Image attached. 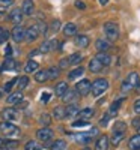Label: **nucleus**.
I'll return each mask as SVG.
<instances>
[{
	"instance_id": "13d9d810",
	"label": "nucleus",
	"mask_w": 140,
	"mask_h": 150,
	"mask_svg": "<svg viewBox=\"0 0 140 150\" xmlns=\"http://www.w3.org/2000/svg\"><path fill=\"white\" fill-rule=\"evenodd\" d=\"M136 87H137V89L140 90V80H139V83H137V86H136Z\"/></svg>"
},
{
	"instance_id": "09e8293b",
	"label": "nucleus",
	"mask_w": 140,
	"mask_h": 150,
	"mask_svg": "<svg viewBox=\"0 0 140 150\" xmlns=\"http://www.w3.org/2000/svg\"><path fill=\"white\" fill-rule=\"evenodd\" d=\"M133 108H134V112H136V114H140V98L134 101V105H133Z\"/></svg>"
},
{
	"instance_id": "37998d69",
	"label": "nucleus",
	"mask_w": 140,
	"mask_h": 150,
	"mask_svg": "<svg viewBox=\"0 0 140 150\" xmlns=\"http://www.w3.org/2000/svg\"><path fill=\"white\" fill-rule=\"evenodd\" d=\"M15 83H17V80H11V81H8V83L3 86V90H5L6 93H9V92H11V89L15 86Z\"/></svg>"
},
{
	"instance_id": "bf43d9fd",
	"label": "nucleus",
	"mask_w": 140,
	"mask_h": 150,
	"mask_svg": "<svg viewBox=\"0 0 140 150\" xmlns=\"http://www.w3.org/2000/svg\"><path fill=\"white\" fill-rule=\"evenodd\" d=\"M81 150H92L91 147H84V149H81Z\"/></svg>"
},
{
	"instance_id": "7c9ffc66",
	"label": "nucleus",
	"mask_w": 140,
	"mask_h": 150,
	"mask_svg": "<svg viewBox=\"0 0 140 150\" xmlns=\"http://www.w3.org/2000/svg\"><path fill=\"white\" fill-rule=\"evenodd\" d=\"M17 87H18V90L21 92V90H24L26 87L29 86V77L27 75H23V77H20V78H17Z\"/></svg>"
},
{
	"instance_id": "a211bd4d",
	"label": "nucleus",
	"mask_w": 140,
	"mask_h": 150,
	"mask_svg": "<svg viewBox=\"0 0 140 150\" xmlns=\"http://www.w3.org/2000/svg\"><path fill=\"white\" fill-rule=\"evenodd\" d=\"M23 93L18 90V92H14V93H9V96H8V104H11V105H17V104H20L21 101H23Z\"/></svg>"
},
{
	"instance_id": "0eeeda50",
	"label": "nucleus",
	"mask_w": 140,
	"mask_h": 150,
	"mask_svg": "<svg viewBox=\"0 0 140 150\" xmlns=\"http://www.w3.org/2000/svg\"><path fill=\"white\" fill-rule=\"evenodd\" d=\"M125 101V98L122 96V98H119V99H116L111 105H110V108H109V111L106 112V114L109 116V119H111V117H116V114L119 112V108H121V105H122V102Z\"/></svg>"
},
{
	"instance_id": "ea45409f",
	"label": "nucleus",
	"mask_w": 140,
	"mask_h": 150,
	"mask_svg": "<svg viewBox=\"0 0 140 150\" xmlns=\"http://www.w3.org/2000/svg\"><path fill=\"white\" fill-rule=\"evenodd\" d=\"M124 138H125V134H113V137H111V141H110V143H111L113 146H118V144H119Z\"/></svg>"
},
{
	"instance_id": "4d7b16f0",
	"label": "nucleus",
	"mask_w": 140,
	"mask_h": 150,
	"mask_svg": "<svg viewBox=\"0 0 140 150\" xmlns=\"http://www.w3.org/2000/svg\"><path fill=\"white\" fill-rule=\"evenodd\" d=\"M99 3L104 6V5H107V3H109V0H99Z\"/></svg>"
},
{
	"instance_id": "4468645a",
	"label": "nucleus",
	"mask_w": 140,
	"mask_h": 150,
	"mask_svg": "<svg viewBox=\"0 0 140 150\" xmlns=\"http://www.w3.org/2000/svg\"><path fill=\"white\" fill-rule=\"evenodd\" d=\"M110 42L107 39H96L95 41V48H96V51L98 53H107L109 50H110Z\"/></svg>"
},
{
	"instance_id": "ddd939ff",
	"label": "nucleus",
	"mask_w": 140,
	"mask_h": 150,
	"mask_svg": "<svg viewBox=\"0 0 140 150\" xmlns=\"http://www.w3.org/2000/svg\"><path fill=\"white\" fill-rule=\"evenodd\" d=\"M110 146V138L107 135H101L98 137V140L95 143V150H107Z\"/></svg>"
},
{
	"instance_id": "2f4dec72",
	"label": "nucleus",
	"mask_w": 140,
	"mask_h": 150,
	"mask_svg": "<svg viewBox=\"0 0 140 150\" xmlns=\"http://www.w3.org/2000/svg\"><path fill=\"white\" fill-rule=\"evenodd\" d=\"M83 74H84V68L79 66V68L72 69V71L68 74V78H69V80H77V78H80V77H81Z\"/></svg>"
},
{
	"instance_id": "b1692460",
	"label": "nucleus",
	"mask_w": 140,
	"mask_h": 150,
	"mask_svg": "<svg viewBox=\"0 0 140 150\" xmlns=\"http://www.w3.org/2000/svg\"><path fill=\"white\" fill-rule=\"evenodd\" d=\"M63 35L65 36H75L77 35V26H75L74 23L65 24V27H63Z\"/></svg>"
},
{
	"instance_id": "dca6fc26",
	"label": "nucleus",
	"mask_w": 140,
	"mask_h": 150,
	"mask_svg": "<svg viewBox=\"0 0 140 150\" xmlns=\"http://www.w3.org/2000/svg\"><path fill=\"white\" fill-rule=\"evenodd\" d=\"M33 11H35V3H33V0H24V2H23V6H21L23 15H32Z\"/></svg>"
},
{
	"instance_id": "4c0bfd02",
	"label": "nucleus",
	"mask_w": 140,
	"mask_h": 150,
	"mask_svg": "<svg viewBox=\"0 0 140 150\" xmlns=\"http://www.w3.org/2000/svg\"><path fill=\"white\" fill-rule=\"evenodd\" d=\"M65 147H66V141H63V140H56L51 144V150H63Z\"/></svg>"
},
{
	"instance_id": "a19ab883",
	"label": "nucleus",
	"mask_w": 140,
	"mask_h": 150,
	"mask_svg": "<svg viewBox=\"0 0 140 150\" xmlns=\"http://www.w3.org/2000/svg\"><path fill=\"white\" fill-rule=\"evenodd\" d=\"M11 36V33L6 30V29H3V27H0V44H3L8 38Z\"/></svg>"
},
{
	"instance_id": "052dcab7",
	"label": "nucleus",
	"mask_w": 140,
	"mask_h": 150,
	"mask_svg": "<svg viewBox=\"0 0 140 150\" xmlns=\"http://www.w3.org/2000/svg\"><path fill=\"white\" fill-rule=\"evenodd\" d=\"M137 132H139V134H140V126H139V128H137Z\"/></svg>"
},
{
	"instance_id": "2eb2a0df",
	"label": "nucleus",
	"mask_w": 140,
	"mask_h": 150,
	"mask_svg": "<svg viewBox=\"0 0 140 150\" xmlns=\"http://www.w3.org/2000/svg\"><path fill=\"white\" fill-rule=\"evenodd\" d=\"M94 114H95V110H94L92 107H84L83 110L79 111L77 117H79V119H83V120H87V119H92Z\"/></svg>"
},
{
	"instance_id": "c85d7f7f",
	"label": "nucleus",
	"mask_w": 140,
	"mask_h": 150,
	"mask_svg": "<svg viewBox=\"0 0 140 150\" xmlns=\"http://www.w3.org/2000/svg\"><path fill=\"white\" fill-rule=\"evenodd\" d=\"M53 117H54L56 120H63V119H65V107H62V105L54 107V110H53Z\"/></svg>"
},
{
	"instance_id": "9b49d317",
	"label": "nucleus",
	"mask_w": 140,
	"mask_h": 150,
	"mask_svg": "<svg viewBox=\"0 0 140 150\" xmlns=\"http://www.w3.org/2000/svg\"><path fill=\"white\" fill-rule=\"evenodd\" d=\"M38 38H39V30H38V27H36V24H33V26H30L27 30H26V39L27 42H33V41H36Z\"/></svg>"
},
{
	"instance_id": "f3484780",
	"label": "nucleus",
	"mask_w": 140,
	"mask_h": 150,
	"mask_svg": "<svg viewBox=\"0 0 140 150\" xmlns=\"http://www.w3.org/2000/svg\"><path fill=\"white\" fill-rule=\"evenodd\" d=\"M15 68H17V62L12 57H6L5 62H3V65L0 66V72H3V71H14Z\"/></svg>"
},
{
	"instance_id": "5701e85b",
	"label": "nucleus",
	"mask_w": 140,
	"mask_h": 150,
	"mask_svg": "<svg viewBox=\"0 0 140 150\" xmlns=\"http://www.w3.org/2000/svg\"><path fill=\"white\" fill-rule=\"evenodd\" d=\"M103 68H104V66L101 65V63H99V62H98L95 57H94L91 62H89V71L94 72V74H99L101 71H103Z\"/></svg>"
},
{
	"instance_id": "de8ad7c7",
	"label": "nucleus",
	"mask_w": 140,
	"mask_h": 150,
	"mask_svg": "<svg viewBox=\"0 0 140 150\" xmlns=\"http://www.w3.org/2000/svg\"><path fill=\"white\" fill-rule=\"evenodd\" d=\"M14 5V0H0V8H8Z\"/></svg>"
},
{
	"instance_id": "473e14b6",
	"label": "nucleus",
	"mask_w": 140,
	"mask_h": 150,
	"mask_svg": "<svg viewBox=\"0 0 140 150\" xmlns=\"http://www.w3.org/2000/svg\"><path fill=\"white\" fill-rule=\"evenodd\" d=\"M38 68H39V65H38V62L35 60H29L26 66H24V71H26V74H32V72H36Z\"/></svg>"
},
{
	"instance_id": "a878e982",
	"label": "nucleus",
	"mask_w": 140,
	"mask_h": 150,
	"mask_svg": "<svg viewBox=\"0 0 140 150\" xmlns=\"http://www.w3.org/2000/svg\"><path fill=\"white\" fill-rule=\"evenodd\" d=\"M66 90H68V84H66L65 81H60V83H57V84H56V89H54L56 96L62 98L63 95H65V92H66Z\"/></svg>"
},
{
	"instance_id": "3c124183",
	"label": "nucleus",
	"mask_w": 140,
	"mask_h": 150,
	"mask_svg": "<svg viewBox=\"0 0 140 150\" xmlns=\"http://www.w3.org/2000/svg\"><path fill=\"white\" fill-rule=\"evenodd\" d=\"M130 89H133V87L126 83V81H124V84H122V92H126V90H130Z\"/></svg>"
},
{
	"instance_id": "f704fd0d",
	"label": "nucleus",
	"mask_w": 140,
	"mask_h": 150,
	"mask_svg": "<svg viewBox=\"0 0 140 150\" xmlns=\"http://www.w3.org/2000/svg\"><path fill=\"white\" fill-rule=\"evenodd\" d=\"M24 150H42V146L35 141V140H30L26 143V146H24Z\"/></svg>"
},
{
	"instance_id": "39448f33",
	"label": "nucleus",
	"mask_w": 140,
	"mask_h": 150,
	"mask_svg": "<svg viewBox=\"0 0 140 150\" xmlns=\"http://www.w3.org/2000/svg\"><path fill=\"white\" fill-rule=\"evenodd\" d=\"M75 92H77V95L80 96H86L91 93V81L89 80H80L77 84H75Z\"/></svg>"
},
{
	"instance_id": "a18cd8bd",
	"label": "nucleus",
	"mask_w": 140,
	"mask_h": 150,
	"mask_svg": "<svg viewBox=\"0 0 140 150\" xmlns=\"http://www.w3.org/2000/svg\"><path fill=\"white\" fill-rule=\"evenodd\" d=\"M74 6L77 8V9H81V11H84V9H86V3H84V2H81V0H75V2H74Z\"/></svg>"
},
{
	"instance_id": "6e6d98bb",
	"label": "nucleus",
	"mask_w": 140,
	"mask_h": 150,
	"mask_svg": "<svg viewBox=\"0 0 140 150\" xmlns=\"http://www.w3.org/2000/svg\"><path fill=\"white\" fill-rule=\"evenodd\" d=\"M5 93H6V92L3 90V87H0V99H2V98H3V95H5Z\"/></svg>"
},
{
	"instance_id": "c9c22d12",
	"label": "nucleus",
	"mask_w": 140,
	"mask_h": 150,
	"mask_svg": "<svg viewBox=\"0 0 140 150\" xmlns=\"http://www.w3.org/2000/svg\"><path fill=\"white\" fill-rule=\"evenodd\" d=\"M47 74H48V80H56L60 75V69L57 66H51L50 69H47Z\"/></svg>"
},
{
	"instance_id": "72a5a7b5",
	"label": "nucleus",
	"mask_w": 140,
	"mask_h": 150,
	"mask_svg": "<svg viewBox=\"0 0 140 150\" xmlns=\"http://www.w3.org/2000/svg\"><path fill=\"white\" fill-rule=\"evenodd\" d=\"M81 60H83V56H81L80 53H72V54L68 57L69 65H79V63H81Z\"/></svg>"
},
{
	"instance_id": "412c9836",
	"label": "nucleus",
	"mask_w": 140,
	"mask_h": 150,
	"mask_svg": "<svg viewBox=\"0 0 140 150\" xmlns=\"http://www.w3.org/2000/svg\"><path fill=\"white\" fill-rule=\"evenodd\" d=\"M74 140L77 141L79 144L87 146L89 143H92V137L87 135V132H86V134H77V135H74Z\"/></svg>"
},
{
	"instance_id": "c756f323",
	"label": "nucleus",
	"mask_w": 140,
	"mask_h": 150,
	"mask_svg": "<svg viewBox=\"0 0 140 150\" xmlns=\"http://www.w3.org/2000/svg\"><path fill=\"white\" fill-rule=\"evenodd\" d=\"M139 80H140V78H139V74H137L136 71H133V72H130V74H128V77H126V80H125V81L128 83L131 87H136V86H137V83H139Z\"/></svg>"
},
{
	"instance_id": "6ab92c4d",
	"label": "nucleus",
	"mask_w": 140,
	"mask_h": 150,
	"mask_svg": "<svg viewBox=\"0 0 140 150\" xmlns=\"http://www.w3.org/2000/svg\"><path fill=\"white\" fill-rule=\"evenodd\" d=\"M74 42H75V45L80 47V48H87L89 44H91V39H89L86 35H77V36H75V39H74Z\"/></svg>"
},
{
	"instance_id": "f257e3e1",
	"label": "nucleus",
	"mask_w": 140,
	"mask_h": 150,
	"mask_svg": "<svg viewBox=\"0 0 140 150\" xmlns=\"http://www.w3.org/2000/svg\"><path fill=\"white\" fill-rule=\"evenodd\" d=\"M109 89V80L107 78H96L94 83H91V93L94 98L101 96Z\"/></svg>"
},
{
	"instance_id": "423d86ee",
	"label": "nucleus",
	"mask_w": 140,
	"mask_h": 150,
	"mask_svg": "<svg viewBox=\"0 0 140 150\" xmlns=\"http://www.w3.org/2000/svg\"><path fill=\"white\" fill-rule=\"evenodd\" d=\"M9 33H11V38L14 39V42H23L24 38H26V29H23L21 26H15Z\"/></svg>"
},
{
	"instance_id": "49530a36",
	"label": "nucleus",
	"mask_w": 140,
	"mask_h": 150,
	"mask_svg": "<svg viewBox=\"0 0 140 150\" xmlns=\"http://www.w3.org/2000/svg\"><path fill=\"white\" fill-rule=\"evenodd\" d=\"M68 66H69V62H68V59H62L57 68H59V69H65V68H68Z\"/></svg>"
},
{
	"instance_id": "f8f14e48",
	"label": "nucleus",
	"mask_w": 140,
	"mask_h": 150,
	"mask_svg": "<svg viewBox=\"0 0 140 150\" xmlns=\"http://www.w3.org/2000/svg\"><path fill=\"white\" fill-rule=\"evenodd\" d=\"M79 111L80 108L77 104H68V107H65V119H75Z\"/></svg>"
},
{
	"instance_id": "bb28decb",
	"label": "nucleus",
	"mask_w": 140,
	"mask_h": 150,
	"mask_svg": "<svg viewBox=\"0 0 140 150\" xmlns=\"http://www.w3.org/2000/svg\"><path fill=\"white\" fill-rule=\"evenodd\" d=\"M125 131H126V123L116 120V123L113 125V134H125Z\"/></svg>"
},
{
	"instance_id": "e2e57ef3",
	"label": "nucleus",
	"mask_w": 140,
	"mask_h": 150,
	"mask_svg": "<svg viewBox=\"0 0 140 150\" xmlns=\"http://www.w3.org/2000/svg\"><path fill=\"white\" fill-rule=\"evenodd\" d=\"M3 150H6V149H3Z\"/></svg>"
},
{
	"instance_id": "5fc2aeb1",
	"label": "nucleus",
	"mask_w": 140,
	"mask_h": 150,
	"mask_svg": "<svg viewBox=\"0 0 140 150\" xmlns=\"http://www.w3.org/2000/svg\"><path fill=\"white\" fill-rule=\"evenodd\" d=\"M5 53H6V57H11V53H12V48H11V45H8V47H6Z\"/></svg>"
},
{
	"instance_id": "864d4df0",
	"label": "nucleus",
	"mask_w": 140,
	"mask_h": 150,
	"mask_svg": "<svg viewBox=\"0 0 140 150\" xmlns=\"http://www.w3.org/2000/svg\"><path fill=\"white\" fill-rule=\"evenodd\" d=\"M48 99H50V95H48V93H44V95L41 96V101H42V102H48Z\"/></svg>"
},
{
	"instance_id": "e433bc0d",
	"label": "nucleus",
	"mask_w": 140,
	"mask_h": 150,
	"mask_svg": "<svg viewBox=\"0 0 140 150\" xmlns=\"http://www.w3.org/2000/svg\"><path fill=\"white\" fill-rule=\"evenodd\" d=\"M2 146H3L6 150H15L17 146H18V141H15V140H5V141L2 143Z\"/></svg>"
},
{
	"instance_id": "20e7f679",
	"label": "nucleus",
	"mask_w": 140,
	"mask_h": 150,
	"mask_svg": "<svg viewBox=\"0 0 140 150\" xmlns=\"http://www.w3.org/2000/svg\"><path fill=\"white\" fill-rule=\"evenodd\" d=\"M0 131H2L3 135H8V137H14L20 132V129L15 126L14 123H11V122H3V123H0Z\"/></svg>"
},
{
	"instance_id": "c03bdc74",
	"label": "nucleus",
	"mask_w": 140,
	"mask_h": 150,
	"mask_svg": "<svg viewBox=\"0 0 140 150\" xmlns=\"http://www.w3.org/2000/svg\"><path fill=\"white\" fill-rule=\"evenodd\" d=\"M59 29H60V21H59V20H54V21L51 23V26H50V30L56 33Z\"/></svg>"
},
{
	"instance_id": "8fccbe9b",
	"label": "nucleus",
	"mask_w": 140,
	"mask_h": 150,
	"mask_svg": "<svg viewBox=\"0 0 140 150\" xmlns=\"http://www.w3.org/2000/svg\"><path fill=\"white\" fill-rule=\"evenodd\" d=\"M109 120H110V119H109V116H107V114H104V117L99 120V125H101V126H107Z\"/></svg>"
},
{
	"instance_id": "58836bf2",
	"label": "nucleus",
	"mask_w": 140,
	"mask_h": 150,
	"mask_svg": "<svg viewBox=\"0 0 140 150\" xmlns=\"http://www.w3.org/2000/svg\"><path fill=\"white\" fill-rule=\"evenodd\" d=\"M39 123L42 125V126H48V125L51 123V116H50V114H47V112L41 114V117H39Z\"/></svg>"
},
{
	"instance_id": "1a4fd4ad",
	"label": "nucleus",
	"mask_w": 140,
	"mask_h": 150,
	"mask_svg": "<svg viewBox=\"0 0 140 150\" xmlns=\"http://www.w3.org/2000/svg\"><path fill=\"white\" fill-rule=\"evenodd\" d=\"M57 45H60V42L57 39H51V41H45L41 44L39 47V53H50L51 50H56Z\"/></svg>"
},
{
	"instance_id": "6e6552de",
	"label": "nucleus",
	"mask_w": 140,
	"mask_h": 150,
	"mask_svg": "<svg viewBox=\"0 0 140 150\" xmlns=\"http://www.w3.org/2000/svg\"><path fill=\"white\" fill-rule=\"evenodd\" d=\"M2 117L5 119V122H15V120H18L20 114L15 108H5L2 111Z\"/></svg>"
},
{
	"instance_id": "680f3d73",
	"label": "nucleus",
	"mask_w": 140,
	"mask_h": 150,
	"mask_svg": "<svg viewBox=\"0 0 140 150\" xmlns=\"http://www.w3.org/2000/svg\"><path fill=\"white\" fill-rule=\"evenodd\" d=\"M2 143H3V140H2V138H0V146H2Z\"/></svg>"
},
{
	"instance_id": "9d476101",
	"label": "nucleus",
	"mask_w": 140,
	"mask_h": 150,
	"mask_svg": "<svg viewBox=\"0 0 140 150\" xmlns=\"http://www.w3.org/2000/svg\"><path fill=\"white\" fill-rule=\"evenodd\" d=\"M9 20L12 21V23H14L15 24V26H20V24H21V21H23V12H21V9L20 8H15V9H12L11 12H9Z\"/></svg>"
},
{
	"instance_id": "7ed1b4c3",
	"label": "nucleus",
	"mask_w": 140,
	"mask_h": 150,
	"mask_svg": "<svg viewBox=\"0 0 140 150\" xmlns=\"http://www.w3.org/2000/svg\"><path fill=\"white\" fill-rule=\"evenodd\" d=\"M53 129L50 128V126H42L36 131V137H38V140L42 141V143H48V141H51L53 140Z\"/></svg>"
},
{
	"instance_id": "393cba45",
	"label": "nucleus",
	"mask_w": 140,
	"mask_h": 150,
	"mask_svg": "<svg viewBox=\"0 0 140 150\" xmlns=\"http://www.w3.org/2000/svg\"><path fill=\"white\" fill-rule=\"evenodd\" d=\"M128 147L131 150H140V134H136L131 137L128 141Z\"/></svg>"
},
{
	"instance_id": "79ce46f5",
	"label": "nucleus",
	"mask_w": 140,
	"mask_h": 150,
	"mask_svg": "<svg viewBox=\"0 0 140 150\" xmlns=\"http://www.w3.org/2000/svg\"><path fill=\"white\" fill-rule=\"evenodd\" d=\"M83 126H89L87 120H75V122H72V128H83Z\"/></svg>"
},
{
	"instance_id": "f03ea898",
	"label": "nucleus",
	"mask_w": 140,
	"mask_h": 150,
	"mask_svg": "<svg viewBox=\"0 0 140 150\" xmlns=\"http://www.w3.org/2000/svg\"><path fill=\"white\" fill-rule=\"evenodd\" d=\"M104 35L107 38V41H116L118 38H119V26H118V23H114V21H107L104 24Z\"/></svg>"
},
{
	"instance_id": "4be33fe9",
	"label": "nucleus",
	"mask_w": 140,
	"mask_h": 150,
	"mask_svg": "<svg viewBox=\"0 0 140 150\" xmlns=\"http://www.w3.org/2000/svg\"><path fill=\"white\" fill-rule=\"evenodd\" d=\"M95 59H96L103 66H109V65L111 63V57H110L109 53H98V54L95 56Z\"/></svg>"
},
{
	"instance_id": "aec40b11",
	"label": "nucleus",
	"mask_w": 140,
	"mask_h": 150,
	"mask_svg": "<svg viewBox=\"0 0 140 150\" xmlns=\"http://www.w3.org/2000/svg\"><path fill=\"white\" fill-rule=\"evenodd\" d=\"M77 92L75 90H71V89H68L66 92H65V95L62 96V101L65 102V104H74V101L77 99Z\"/></svg>"
},
{
	"instance_id": "cd10ccee",
	"label": "nucleus",
	"mask_w": 140,
	"mask_h": 150,
	"mask_svg": "<svg viewBox=\"0 0 140 150\" xmlns=\"http://www.w3.org/2000/svg\"><path fill=\"white\" fill-rule=\"evenodd\" d=\"M48 80V74H47V69H42V71H36L35 72V81L36 83H45Z\"/></svg>"
},
{
	"instance_id": "603ef678",
	"label": "nucleus",
	"mask_w": 140,
	"mask_h": 150,
	"mask_svg": "<svg viewBox=\"0 0 140 150\" xmlns=\"http://www.w3.org/2000/svg\"><path fill=\"white\" fill-rule=\"evenodd\" d=\"M133 126H134V128H139V126H140V117L133 119Z\"/></svg>"
}]
</instances>
